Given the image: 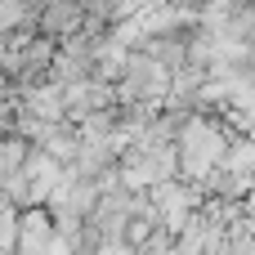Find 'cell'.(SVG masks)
I'll list each match as a JSON object with an SVG mask.
<instances>
[{
  "instance_id": "cell-1",
  "label": "cell",
  "mask_w": 255,
  "mask_h": 255,
  "mask_svg": "<svg viewBox=\"0 0 255 255\" xmlns=\"http://www.w3.org/2000/svg\"><path fill=\"white\" fill-rule=\"evenodd\" d=\"M166 90H170V67H161L148 49L126 54V63H121V85H117V99H121V103H161Z\"/></svg>"
},
{
  "instance_id": "cell-2",
  "label": "cell",
  "mask_w": 255,
  "mask_h": 255,
  "mask_svg": "<svg viewBox=\"0 0 255 255\" xmlns=\"http://www.w3.org/2000/svg\"><path fill=\"white\" fill-rule=\"evenodd\" d=\"M148 202H152V211H157V224L170 229V233H179V229L193 220V211L206 202V188H202L197 179H184V184H179V175H175V179L152 184V188H148Z\"/></svg>"
},
{
  "instance_id": "cell-3",
  "label": "cell",
  "mask_w": 255,
  "mask_h": 255,
  "mask_svg": "<svg viewBox=\"0 0 255 255\" xmlns=\"http://www.w3.org/2000/svg\"><path fill=\"white\" fill-rule=\"evenodd\" d=\"M247 36H251V45H255V22H251V31H247Z\"/></svg>"
}]
</instances>
